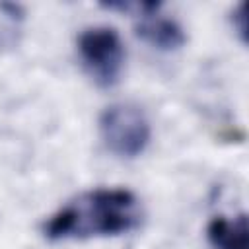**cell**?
Returning a JSON list of instances; mask_svg holds the SVG:
<instances>
[{
  "mask_svg": "<svg viewBox=\"0 0 249 249\" xmlns=\"http://www.w3.org/2000/svg\"><path fill=\"white\" fill-rule=\"evenodd\" d=\"M231 21H233L235 31L239 33L241 41L245 43V41H247V16H245V4H239V6H237V10L233 12Z\"/></svg>",
  "mask_w": 249,
  "mask_h": 249,
  "instance_id": "8992f818",
  "label": "cell"
},
{
  "mask_svg": "<svg viewBox=\"0 0 249 249\" xmlns=\"http://www.w3.org/2000/svg\"><path fill=\"white\" fill-rule=\"evenodd\" d=\"M99 134L105 146L119 158L140 156L152 138L146 113L132 103H113L99 115Z\"/></svg>",
  "mask_w": 249,
  "mask_h": 249,
  "instance_id": "3957f363",
  "label": "cell"
},
{
  "mask_svg": "<svg viewBox=\"0 0 249 249\" xmlns=\"http://www.w3.org/2000/svg\"><path fill=\"white\" fill-rule=\"evenodd\" d=\"M142 222L138 196L128 189H93L78 195L43 226L51 241L121 235Z\"/></svg>",
  "mask_w": 249,
  "mask_h": 249,
  "instance_id": "6da1fadb",
  "label": "cell"
},
{
  "mask_svg": "<svg viewBox=\"0 0 249 249\" xmlns=\"http://www.w3.org/2000/svg\"><path fill=\"white\" fill-rule=\"evenodd\" d=\"M136 35L160 51H177L187 41L183 27L173 18L160 16L158 12L140 16V21L136 25Z\"/></svg>",
  "mask_w": 249,
  "mask_h": 249,
  "instance_id": "277c9868",
  "label": "cell"
},
{
  "mask_svg": "<svg viewBox=\"0 0 249 249\" xmlns=\"http://www.w3.org/2000/svg\"><path fill=\"white\" fill-rule=\"evenodd\" d=\"M208 243L214 249H247L249 247V228L247 216L239 214L233 218L218 216L206 228Z\"/></svg>",
  "mask_w": 249,
  "mask_h": 249,
  "instance_id": "5b68a950",
  "label": "cell"
},
{
  "mask_svg": "<svg viewBox=\"0 0 249 249\" xmlns=\"http://www.w3.org/2000/svg\"><path fill=\"white\" fill-rule=\"evenodd\" d=\"M78 54L84 70L99 88H113L124 68V45L115 27H86L78 37Z\"/></svg>",
  "mask_w": 249,
  "mask_h": 249,
  "instance_id": "7a4b0ae2",
  "label": "cell"
}]
</instances>
